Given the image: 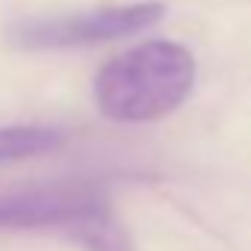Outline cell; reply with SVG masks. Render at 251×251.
<instances>
[{
  "mask_svg": "<svg viewBox=\"0 0 251 251\" xmlns=\"http://www.w3.org/2000/svg\"><path fill=\"white\" fill-rule=\"evenodd\" d=\"M195 56L169 39H148L95 74V106L121 124H145L175 112L195 86Z\"/></svg>",
  "mask_w": 251,
  "mask_h": 251,
  "instance_id": "cell-1",
  "label": "cell"
},
{
  "mask_svg": "<svg viewBox=\"0 0 251 251\" xmlns=\"http://www.w3.org/2000/svg\"><path fill=\"white\" fill-rule=\"evenodd\" d=\"M0 227L59 230L86 251H133L109 198L92 183H56L0 192Z\"/></svg>",
  "mask_w": 251,
  "mask_h": 251,
  "instance_id": "cell-2",
  "label": "cell"
},
{
  "mask_svg": "<svg viewBox=\"0 0 251 251\" xmlns=\"http://www.w3.org/2000/svg\"><path fill=\"white\" fill-rule=\"evenodd\" d=\"M163 12H166L163 3H124V6H103V9L71 12V15L24 18L9 27V42L21 50L86 48V45L112 42L121 36L148 30L163 18Z\"/></svg>",
  "mask_w": 251,
  "mask_h": 251,
  "instance_id": "cell-3",
  "label": "cell"
},
{
  "mask_svg": "<svg viewBox=\"0 0 251 251\" xmlns=\"http://www.w3.org/2000/svg\"><path fill=\"white\" fill-rule=\"evenodd\" d=\"M62 133L53 127H27V124H15V127H0V163H18L30 157L50 154L62 145Z\"/></svg>",
  "mask_w": 251,
  "mask_h": 251,
  "instance_id": "cell-4",
  "label": "cell"
}]
</instances>
